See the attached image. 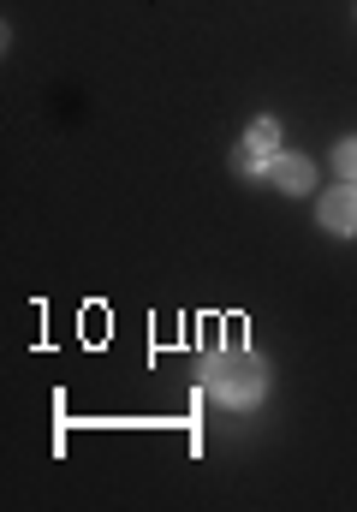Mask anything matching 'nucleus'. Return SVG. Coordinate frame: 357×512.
<instances>
[{
	"mask_svg": "<svg viewBox=\"0 0 357 512\" xmlns=\"http://www.w3.org/2000/svg\"><path fill=\"white\" fill-rule=\"evenodd\" d=\"M274 143H280V126H274V120H256L250 137H244V149H250V155H262V161L274 155Z\"/></svg>",
	"mask_w": 357,
	"mask_h": 512,
	"instance_id": "obj_4",
	"label": "nucleus"
},
{
	"mask_svg": "<svg viewBox=\"0 0 357 512\" xmlns=\"http://www.w3.org/2000/svg\"><path fill=\"white\" fill-rule=\"evenodd\" d=\"M203 387L221 399V405H256L262 399V364L250 352H215L203 364Z\"/></svg>",
	"mask_w": 357,
	"mask_h": 512,
	"instance_id": "obj_1",
	"label": "nucleus"
},
{
	"mask_svg": "<svg viewBox=\"0 0 357 512\" xmlns=\"http://www.w3.org/2000/svg\"><path fill=\"white\" fill-rule=\"evenodd\" d=\"M268 179H274L280 191H310L316 167H310L304 155H268Z\"/></svg>",
	"mask_w": 357,
	"mask_h": 512,
	"instance_id": "obj_3",
	"label": "nucleus"
},
{
	"mask_svg": "<svg viewBox=\"0 0 357 512\" xmlns=\"http://www.w3.org/2000/svg\"><path fill=\"white\" fill-rule=\"evenodd\" d=\"M322 227L328 233H357V185L340 179V191L322 197Z\"/></svg>",
	"mask_w": 357,
	"mask_h": 512,
	"instance_id": "obj_2",
	"label": "nucleus"
},
{
	"mask_svg": "<svg viewBox=\"0 0 357 512\" xmlns=\"http://www.w3.org/2000/svg\"><path fill=\"white\" fill-rule=\"evenodd\" d=\"M334 173H340L346 185H357V137H346V143L334 149Z\"/></svg>",
	"mask_w": 357,
	"mask_h": 512,
	"instance_id": "obj_5",
	"label": "nucleus"
}]
</instances>
